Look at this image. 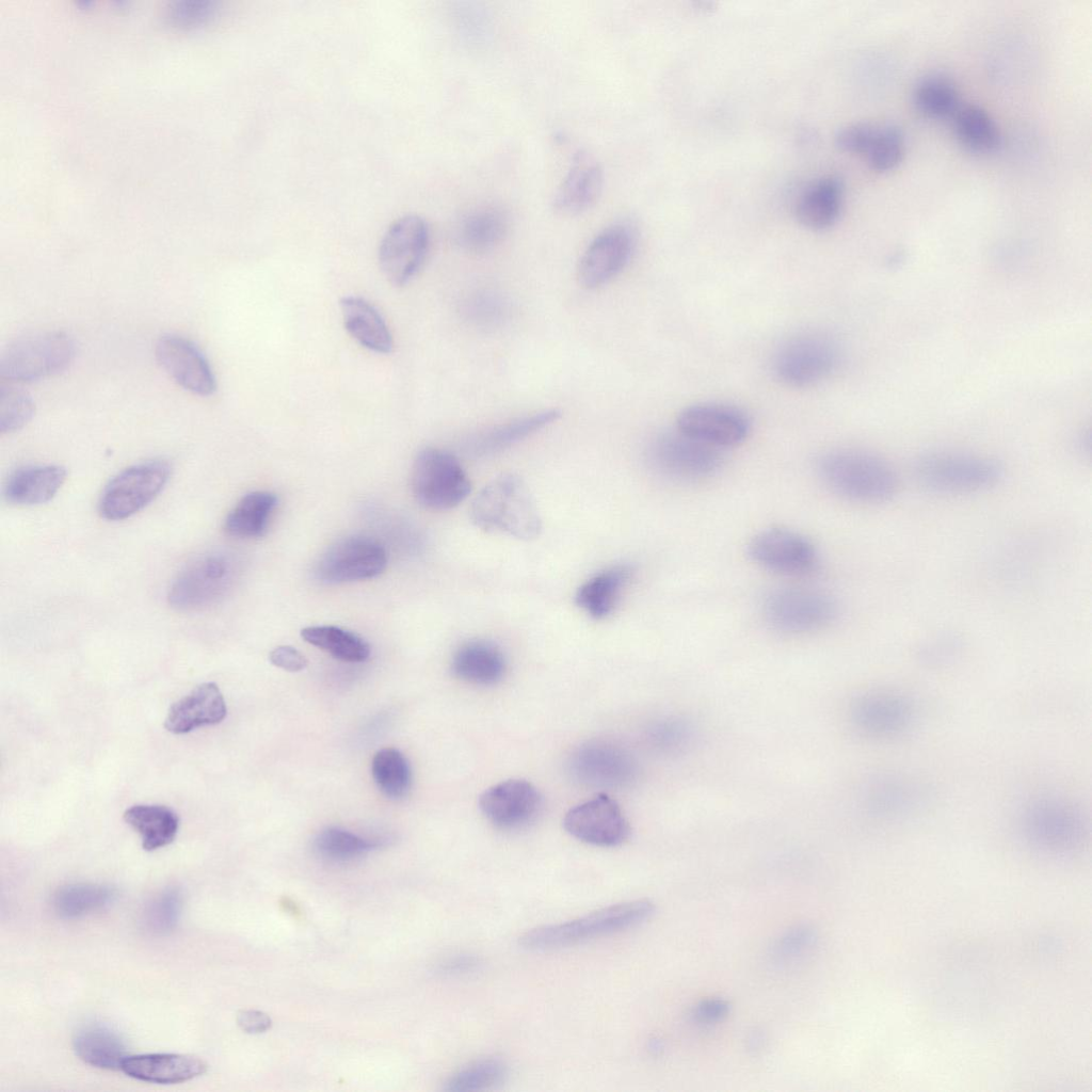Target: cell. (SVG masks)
Returning <instances> with one entry per match:
<instances>
[{"instance_id": "obj_46", "label": "cell", "mask_w": 1092, "mask_h": 1092, "mask_svg": "<svg viewBox=\"0 0 1092 1092\" xmlns=\"http://www.w3.org/2000/svg\"><path fill=\"white\" fill-rule=\"evenodd\" d=\"M920 796L918 789L902 781H887L878 784L871 794L872 805L882 813L899 815L916 806Z\"/></svg>"}, {"instance_id": "obj_38", "label": "cell", "mask_w": 1092, "mask_h": 1092, "mask_svg": "<svg viewBox=\"0 0 1092 1092\" xmlns=\"http://www.w3.org/2000/svg\"><path fill=\"white\" fill-rule=\"evenodd\" d=\"M301 637L341 661L362 662L370 656V646L364 639L337 626H309L301 630Z\"/></svg>"}, {"instance_id": "obj_53", "label": "cell", "mask_w": 1092, "mask_h": 1092, "mask_svg": "<svg viewBox=\"0 0 1092 1092\" xmlns=\"http://www.w3.org/2000/svg\"><path fill=\"white\" fill-rule=\"evenodd\" d=\"M729 1012V1005L721 998H709L701 1001L695 1010L694 1016L697 1022L713 1024L722 1021Z\"/></svg>"}, {"instance_id": "obj_7", "label": "cell", "mask_w": 1092, "mask_h": 1092, "mask_svg": "<svg viewBox=\"0 0 1092 1092\" xmlns=\"http://www.w3.org/2000/svg\"><path fill=\"white\" fill-rule=\"evenodd\" d=\"M411 480L416 500L436 511L455 508L471 492L470 480L459 460L438 448H425L417 454Z\"/></svg>"}, {"instance_id": "obj_25", "label": "cell", "mask_w": 1092, "mask_h": 1092, "mask_svg": "<svg viewBox=\"0 0 1092 1092\" xmlns=\"http://www.w3.org/2000/svg\"><path fill=\"white\" fill-rule=\"evenodd\" d=\"M121 1070L129 1077L152 1083L171 1085L194 1079L207 1071L198 1057L182 1054H142L128 1056Z\"/></svg>"}, {"instance_id": "obj_50", "label": "cell", "mask_w": 1092, "mask_h": 1092, "mask_svg": "<svg viewBox=\"0 0 1092 1092\" xmlns=\"http://www.w3.org/2000/svg\"><path fill=\"white\" fill-rule=\"evenodd\" d=\"M961 640L951 633L936 636L922 645L919 652L920 659L932 665H938L952 660L961 651Z\"/></svg>"}, {"instance_id": "obj_40", "label": "cell", "mask_w": 1092, "mask_h": 1092, "mask_svg": "<svg viewBox=\"0 0 1092 1092\" xmlns=\"http://www.w3.org/2000/svg\"><path fill=\"white\" fill-rule=\"evenodd\" d=\"M913 99L924 115L936 119L954 116L961 108L956 85L937 75L921 79L915 86Z\"/></svg>"}, {"instance_id": "obj_45", "label": "cell", "mask_w": 1092, "mask_h": 1092, "mask_svg": "<svg viewBox=\"0 0 1092 1092\" xmlns=\"http://www.w3.org/2000/svg\"><path fill=\"white\" fill-rule=\"evenodd\" d=\"M34 414V403L23 390L13 386L0 389V431L12 433L30 421Z\"/></svg>"}, {"instance_id": "obj_1", "label": "cell", "mask_w": 1092, "mask_h": 1092, "mask_svg": "<svg viewBox=\"0 0 1092 1092\" xmlns=\"http://www.w3.org/2000/svg\"><path fill=\"white\" fill-rule=\"evenodd\" d=\"M818 471L832 492L860 503L889 501L900 485L898 473L887 460L861 449L826 452L818 462Z\"/></svg>"}, {"instance_id": "obj_24", "label": "cell", "mask_w": 1092, "mask_h": 1092, "mask_svg": "<svg viewBox=\"0 0 1092 1092\" xmlns=\"http://www.w3.org/2000/svg\"><path fill=\"white\" fill-rule=\"evenodd\" d=\"M603 187V171L597 160L587 151H578L558 189L553 207L562 214H577L593 205Z\"/></svg>"}, {"instance_id": "obj_4", "label": "cell", "mask_w": 1092, "mask_h": 1092, "mask_svg": "<svg viewBox=\"0 0 1092 1092\" xmlns=\"http://www.w3.org/2000/svg\"><path fill=\"white\" fill-rule=\"evenodd\" d=\"M914 476L920 485L931 492L968 494L997 486L1005 478V468L989 456L935 451L916 460Z\"/></svg>"}, {"instance_id": "obj_8", "label": "cell", "mask_w": 1092, "mask_h": 1092, "mask_svg": "<svg viewBox=\"0 0 1092 1092\" xmlns=\"http://www.w3.org/2000/svg\"><path fill=\"white\" fill-rule=\"evenodd\" d=\"M839 362V347L831 336L806 332L789 338L777 349L773 371L787 386L808 387L828 379Z\"/></svg>"}, {"instance_id": "obj_19", "label": "cell", "mask_w": 1092, "mask_h": 1092, "mask_svg": "<svg viewBox=\"0 0 1092 1092\" xmlns=\"http://www.w3.org/2000/svg\"><path fill=\"white\" fill-rule=\"evenodd\" d=\"M1028 839L1051 850L1073 848L1082 835L1081 816L1063 802L1042 800L1028 806L1021 820Z\"/></svg>"}, {"instance_id": "obj_51", "label": "cell", "mask_w": 1092, "mask_h": 1092, "mask_svg": "<svg viewBox=\"0 0 1092 1092\" xmlns=\"http://www.w3.org/2000/svg\"><path fill=\"white\" fill-rule=\"evenodd\" d=\"M816 935L812 928L799 926L785 933L775 946L777 958L788 960L800 957L815 943Z\"/></svg>"}, {"instance_id": "obj_12", "label": "cell", "mask_w": 1092, "mask_h": 1092, "mask_svg": "<svg viewBox=\"0 0 1092 1092\" xmlns=\"http://www.w3.org/2000/svg\"><path fill=\"white\" fill-rule=\"evenodd\" d=\"M429 246V228L416 214L396 220L384 234L379 247L382 273L394 286L405 285L420 269Z\"/></svg>"}, {"instance_id": "obj_30", "label": "cell", "mask_w": 1092, "mask_h": 1092, "mask_svg": "<svg viewBox=\"0 0 1092 1092\" xmlns=\"http://www.w3.org/2000/svg\"><path fill=\"white\" fill-rule=\"evenodd\" d=\"M73 1046L86 1064L102 1070H119L127 1056L122 1035L105 1024H89L76 1032Z\"/></svg>"}, {"instance_id": "obj_14", "label": "cell", "mask_w": 1092, "mask_h": 1092, "mask_svg": "<svg viewBox=\"0 0 1092 1092\" xmlns=\"http://www.w3.org/2000/svg\"><path fill=\"white\" fill-rule=\"evenodd\" d=\"M651 461L663 475L680 480L712 476L721 466L720 449L678 431L658 435L651 445Z\"/></svg>"}, {"instance_id": "obj_2", "label": "cell", "mask_w": 1092, "mask_h": 1092, "mask_svg": "<svg viewBox=\"0 0 1092 1092\" xmlns=\"http://www.w3.org/2000/svg\"><path fill=\"white\" fill-rule=\"evenodd\" d=\"M470 518L480 529L523 541L536 539L542 517L526 482L515 473H502L473 498Z\"/></svg>"}, {"instance_id": "obj_3", "label": "cell", "mask_w": 1092, "mask_h": 1092, "mask_svg": "<svg viewBox=\"0 0 1092 1092\" xmlns=\"http://www.w3.org/2000/svg\"><path fill=\"white\" fill-rule=\"evenodd\" d=\"M654 911V904L644 899L613 904L565 922L531 929L520 936L519 944L532 951L575 946L637 927Z\"/></svg>"}, {"instance_id": "obj_39", "label": "cell", "mask_w": 1092, "mask_h": 1092, "mask_svg": "<svg viewBox=\"0 0 1092 1092\" xmlns=\"http://www.w3.org/2000/svg\"><path fill=\"white\" fill-rule=\"evenodd\" d=\"M371 773L378 788L389 799L404 798L411 789L410 764L396 749L386 748L378 751L372 758Z\"/></svg>"}, {"instance_id": "obj_23", "label": "cell", "mask_w": 1092, "mask_h": 1092, "mask_svg": "<svg viewBox=\"0 0 1092 1092\" xmlns=\"http://www.w3.org/2000/svg\"><path fill=\"white\" fill-rule=\"evenodd\" d=\"M572 767L582 782L593 785H622L636 774V764L629 754L605 743H590L579 749Z\"/></svg>"}, {"instance_id": "obj_48", "label": "cell", "mask_w": 1092, "mask_h": 1092, "mask_svg": "<svg viewBox=\"0 0 1092 1092\" xmlns=\"http://www.w3.org/2000/svg\"><path fill=\"white\" fill-rule=\"evenodd\" d=\"M216 7L210 1H179L170 9L172 23L180 27H196L214 16Z\"/></svg>"}, {"instance_id": "obj_15", "label": "cell", "mask_w": 1092, "mask_h": 1092, "mask_svg": "<svg viewBox=\"0 0 1092 1092\" xmlns=\"http://www.w3.org/2000/svg\"><path fill=\"white\" fill-rule=\"evenodd\" d=\"M676 424L678 431L718 449L741 444L751 428L742 411L720 403L688 406L678 414Z\"/></svg>"}, {"instance_id": "obj_26", "label": "cell", "mask_w": 1092, "mask_h": 1092, "mask_svg": "<svg viewBox=\"0 0 1092 1092\" xmlns=\"http://www.w3.org/2000/svg\"><path fill=\"white\" fill-rule=\"evenodd\" d=\"M451 671L456 678L472 685H495L507 672V659L494 642L469 640L453 654Z\"/></svg>"}, {"instance_id": "obj_6", "label": "cell", "mask_w": 1092, "mask_h": 1092, "mask_svg": "<svg viewBox=\"0 0 1092 1092\" xmlns=\"http://www.w3.org/2000/svg\"><path fill=\"white\" fill-rule=\"evenodd\" d=\"M74 341L62 332H46L19 338L0 355V375L11 382H33L58 374L71 364Z\"/></svg>"}, {"instance_id": "obj_21", "label": "cell", "mask_w": 1092, "mask_h": 1092, "mask_svg": "<svg viewBox=\"0 0 1092 1092\" xmlns=\"http://www.w3.org/2000/svg\"><path fill=\"white\" fill-rule=\"evenodd\" d=\"M851 719L863 733L890 736L906 729L913 721V707L903 696L889 692H869L851 707Z\"/></svg>"}, {"instance_id": "obj_55", "label": "cell", "mask_w": 1092, "mask_h": 1092, "mask_svg": "<svg viewBox=\"0 0 1092 1092\" xmlns=\"http://www.w3.org/2000/svg\"><path fill=\"white\" fill-rule=\"evenodd\" d=\"M477 964V959L471 956H455L440 963L439 970L445 974H461L472 970Z\"/></svg>"}, {"instance_id": "obj_31", "label": "cell", "mask_w": 1092, "mask_h": 1092, "mask_svg": "<svg viewBox=\"0 0 1092 1092\" xmlns=\"http://www.w3.org/2000/svg\"><path fill=\"white\" fill-rule=\"evenodd\" d=\"M344 326L363 347L376 353H390L391 334L381 314L366 300L346 296L340 302Z\"/></svg>"}, {"instance_id": "obj_42", "label": "cell", "mask_w": 1092, "mask_h": 1092, "mask_svg": "<svg viewBox=\"0 0 1092 1092\" xmlns=\"http://www.w3.org/2000/svg\"><path fill=\"white\" fill-rule=\"evenodd\" d=\"M379 846L381 844L376 840L365 839L337 828L323 830L315 839L316 851L322 857L333 862L352 861Z\"/></svg>"}, {"instance_id": "obj_56", "label": "cell", "mask_w": 1092, "mask_h": 1092, "mask_svg": "<svg viewBox=\"0 0 1092 1092\" xmlns=\"http://www.w3.org/2000/svg\"><path fill=\"white\" fill-rule=\"evenodd\" d=\"M289 904H291V901L289 899H285V902L283 903V905L289 906ZM290 906L293 909V913H298L299 912V910L295 908V905H293V903Z\"/></svg>"}, {"instance_id": "obj_44", "label": "cell", "mask_w": 1092, "mask_h": 1092, "mask_svg": "<svg viewBox=\"0 0 1092 1092\" xmlns=\"http://www.w3.org/2000/svg\"><path fill=\"white\" fill-rule=\"evenodd\" d=\"M182 909V896L177 888H166L147 904L144 913L145 927L154 933H168L178 924Z\"/></svg>"}, {"instance_id": "obj_16", "label": "cell", "mask_w": 1092, "mask_h": 1092, "mask_svg": "<svg viewBox=\"0 0 1092 1092\" xmlns=\"http://www.w3.org/2000/svg\"><path fill=\"white\" fill-rule=\"evenodd\" d=\"M565 831L585 844L615 847L629 836V824L619 804L599 793L571 808L563 820Z\"/></svg>"}, {"instance_id": "obj_20", "label": "cell", "mask_w": 1092, "mask_h": 1092, "mask_svg": "<svg viewBox=\"0 0 1092 1092\" xmlns=\"http://www.w3.org/2000/svg\"><path fill=\"white\" fill-rule=\"evenodd\" d=\"M155 351L161 367L182 388L199 396L214 392L216 383L212 369L200 350L190 340L166 335L158 340Z\"/></svg>"}, {"instance_id": "obj_22", "label": "cell", "mask_w": 1092, "mask_h": 1092, "mask_svg": "<svg viewBox=\"0 0 1092 1092\" xmlns=\"http://www.w3.org/2000/svg\"><path fill=\"white\" fill-rule=\"evenodd\" d=\"M226 713V703L218 685L204 682L170 707L164 727L176 735L187 734L222 722Z\"/></svg>"}, {"instance_id": "obj_11", "label": "cell", "mask_w": 1092, "mask_h": 1092, "mask_svg": "<svg viewBox=\"0 0 1092 1092\" xmlns=\"http://www.w3.org/2000/svg\"><path fill=\"white\" fill-rule=\"evenodd\" d=\"M387 565V552L374 539L354 535L331 545L315 566L316 578L325 584H340L379 576Z\"/></svg>"}, {"instance_id": "obj_5", "label": "cell", "mask_w": 1092, "mask_h": 1092, "mask_svg": "<svg viewBox=\"0 0 1092 1092\" xmlns=\"http://www.w3.org/2000/svg\"><path fill=\"white\" fill-rule=\"evenodd\" d=\"M238 567L232 557L209 552L190 561L173 579L168 604L184 612L202 611L221 601L231 590Z\"/></svg>"}, {"instance_id": "obj_34", "label": "cell", "mask_w": 1092, "mask_h": 1092, "mask_svg": "<svg viewBox=\"0 0 1092 1092\" xmlns=\"http://www.w3.org/2000/svg\"><path fill=\"white\" fill-rule=\"evenodd\" d=\"M276 504V496L267 491H255L244 495L225 519L226 533L238 539L261 536Z\"/></svg>"}, {"instance_id": "obj_9", "label": "cell", "mask_w": 1092, "mask_h": 1092, "mask_svg": "<svg viewBox=\"0 0 1092 1092\" xmlns=\"http://www.w3.org/2000/svg\"><path fill=\"white\" fill-rule=\"evenodd\" d=\"M171 467L162 460L132 465L117 473L105 487L99 512L108 520H122L149 504L168 481Z\"/></svg>"}, {"instance_id": "obj_10", "label": "cell", "mask_w": 1092, "mask_h": 1092, "mask_svg": "<svg viewBox=\"0 0 1092 1092\" xmlns=\"http://www.w3.org/2000/svg\"><path fill=\"white\" fill-rule=\"evenodd\" d=\"M837 614V605L831 596L807 588L775 590L764 605L766 621L777 631L790 635L820 630Z\"/></svg>"}, {"instance_id": "obj_17", "label": "cell", "mask_w": 1092, "mask_h": 1092, "mask_svg": "<svg viewBox=\"0 0 1092 1092\" xmlns=\"http://www.w3.org/2000/svg\"><path fill=\"white\" fill-rule=\"evenodd\" d=\"M633 246L635 234L626 224H614L600 231L579 260V284L587 289L607 284L628 263Z\"/></svg>"}, {"instance_id": "obj_27", "label": "cell", "mask_w": 1092, "mask_h": 1092, "mask_svg": "<svg viewBox=\"0 0 1092 1092\" xmlns=\"http://www.w3.org/2000/svg\"><path fill=\"white\" fill-rule=\"evenodd\" d=\"M633 574V568L628 564L598 572L578 588L576 605L595 620L608 617L620 604Z\"/></svg>"}, {"instance_id": "obj_43", "label": "cell", "mask_w": 1092, "mask_h": 1092, "mask_svg": "<svg viewBox=\"0 0 1092 1092\" xmlns=\"http://www.w3.org/2000/svg\"><path fill=\"white\" fill-rule=\"evenodd\" d=\"M904 155V136L895 125L877 126L876 133L864 155L869 166L879 173H886L899 165Z\"/></svg>"}, {"instance_id": "obj_37", "label": "cell", "mask_w": 1092, "mask_h": 1092, "mask_svg": "<svg viewBox=\"0 0 1092 1092\" xmlns=\"http://www.w3.org/2000/svg\"><path fill=\"white\" fill-rule=\"evenodd\" d=\"M115 890L92 883H74L60 887L53 896L55 913L66 919L79 918L108 908L115 899Z\"/></svg>"}, {"instance_id": "obj_47", "label": "cell", "mask_w": 1092, "mask_h": 1092, "mask_svg": "<svg viewBox=\"0 0 1092 1092\" xmlns=\"http://www.w3.org/2000/svg\"><path fill=\"white\" fill-rule=\"evenodd\" d=\"M653 737L662 750L679 752L690 745L693 729L685 720L668 719L655 728Z\"/></svg>"}, {"instance_id": "obj_33", "label": "cell", "mask_w": 1092, "mask_h": 1092, "mask_svg": "<svg viewBox=\"0 0 1092 1092\" xmlns=\"http://www.w3.org/2000/svg\"><path fill=\"white\" fill-rule=\"evenodd\" d=\"M123 817L140 834L146 851L173 842L179 829L178 815L165 805L136 804L127 808Z\"/></svg>"}, {"instance_id": "obj_29", "label": "cell", "mask_w": 1092, "mask_h": 1092, "mask_svg": "<svg viewBox=\"0 0 1092 1092\" xmlns=\"http://www.w3.org/2000/svg\"><path fill=\"white\" fill-rule=\"evenodd\" d=\"M66 470L59 465L18 468L4 485L5 499L14 504L34 505L52 499L63 485Z\"/></svg>"}, {"instance_id": "obj_52", "label": "cell", "mask_w": 1092, "mask_h": 1092, "mask_svg": "<svg viewBox=\"0 0 1092 1092\" xmlns=\"http://www.w3.org/2000/svg\"><path fill=\"white\" fill-rule=\"evenodd\" d=\"M270 662L288 672H300L307 667L306 657L296 648L289 645H280L271 651Z\"/></svg>"}, {"instance_id": "obj_32", "label": "cell", "mask_w": 1092, "mask_h": 1092, "mask_svg": "<svg viewBox=\"0 0 1092 1092\" xmlns=\"http://www.w3.org/2000/svg\"><path fill=\"white\" fill-rule=\"evenodd\" d=\"M560 416L557 410H545L495 425L473 437L469 449L476 456L502 451L551 424Z\"/></svg>"}, {"instance_id": "obj_28", "label": "cell", "mask_w": 1092, "mask_h": 1092, "mask_svg": "<svg viewBox=\"0 0 1092 1092\" xmlns=\"http://www.w3.org/2000/svg\"><path fill=\"white\" fill-rule=\"evenodd\" d=\"M844 186L839 178L824 176L810 183L794 205L798 221L813 230L833 226L841 212Z\"/></svg>"}, {"instance_id": "obj_49", "label": "cell", "mask_w": 1092, "mask_h": 1092, "mask_svg": "<svg viewBox=\"0 0 1092 1092\" xmlns=\"http://www.w3.org/2000/svg\"><path fill=\"white\" fill-rule=\"evenodd\" d=\"M877 125L857 123L841 128L835 143L842 151L865 155L876 133Z\"/></svg>"}, {"instance_id": "obj_41", "label": "cell", "mask_w": 1092, "mask_h": 1092, "mask_svg": "<svg viewBox=\"0 0 1092 1092\" xmlns=\"http://www.w3.org/2000/svg\"><path fill=\"white\" fill-rule=\"evenodd\" d=\"M508 1066L499 1058H483L455 1072L445 1083V1090L455 1092L481 1091L504 1081Z\"/></svg>"}, {"instance_id": "obj_18", "label": "cell", "mask_w": 1092, "mask_h": 1092, "mask_svg": "<svg viewBox=\"0 0 1092 1092\" xmlns=\"http://www.w3.org/2000/svg\"><path fill=\"white\" fill-rule=\"evenodd\" d=\"M543 806L537 788L529 781L511 778L487 788L479 807L495 826L505 831L523 829L535 820Z\"/></svg>"}, {"instance_id": "obj_36", "label": "cell", "mask_w": 1092, "mask_h": 1092, "mask_svg": "<svg viewBox=\"0 0 1092 1092\" xmlns=\"http://www.w3.org/2000/svg\"><path fill=\"white\" fill-rule=\"evenodd\" d=\"M508 231V218L498 208H478L463 218L457 238L463 246L484 252L500 243Z\"/></svg>"}, {"instance_id": "obj_35", "label": "cell", "mask_w": 1092, "mask_h": 1092, "mask_svg": "<svg viewBox=\"0 0 1092 1092\" xmlns=\"http://www.w3.org/2000/svg\"><path fill=\"white\" fill-rule=\"evenodd\" d=\"M958 141L968 150L991 154L1001 145L1000 131L992 116L978 106L960 108L953 116Z\"/></svg>"}, {"instance_id": "obj_54", "label": "cell", "mask_w": 1092, "mask_h": 1092, "mask_svg": "<svg viewBox=\"0 0 1092 1092\" xmlns=\"http://www.w3.org/2000/svg\"><path fill=\"white\" fill-rule=\"evenodd\" d=\"M237 1024L246 1033H261L272 1026L271 1017L259 1010H242L237 1015Z\"/></svg>"}, {"instance_id": "obj_13", "label": "cell", "mask_w": 1092, "mask_h": 1092, "mask_svg": "<svg viewBox=\"0 0 1092 1092\" xmlns=\"http://www.w3.org/2000/svg\"><path fill=\"white\" fill-rule=\"evenodd\" d=\"M748 553L757 565L785 576L808 575L819 561L818 551L807 537L780 527L756 533L748 545Z\"/></svg>"}]
</instances>
